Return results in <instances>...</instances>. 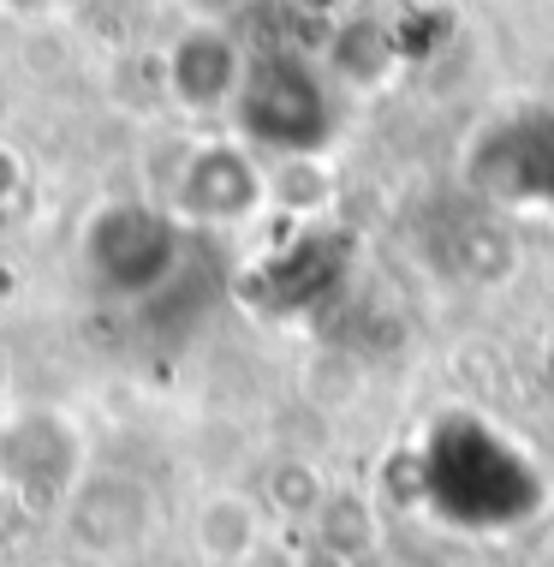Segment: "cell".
<instances>
[{
  "mask_svg": "<svg viewBox=\"0 0 554 567\" xmlns=\"http://www.w3.org/2000/svg\"><path fill=\"white\" fill-rule=\"evenodd\" d=\"M79 466H84V449H79V431L66 424V412L30 406L0 424V484L30 508L66 502V489L79 484Z\"/></svg>",
  "mask_w": 554,
  "mask_h": 567,
  "instance_id": "obj_3",
  "label": "cell"
},
{
  "mask_svg": "<svg viewBox=\"0 0 554 567\" xmlns=\"http://www.w3.org/2000/svg\"><path fill=\"white\" fill-rule=\"evenodd\" d=\"M274 496H281L286 502V508H311V502H316V489H311V472H281V478H274Z\"/></svg>",
  "mask_w": 554,
  "mask_h": 567,
  "instance_id": "obj_8",
  "label": "cell"
},
{
  "mask_svg": "<svg viewBox=\"0 0 554 567\" xmlns=\"http://www.w3.org/2000/svg\"><path fill=\"white\" fill-rule=\"evenodd\" d=\"M185 7H191L197 19H221V12H233L239 0H185Z\"/></svg>",
  "mask_w": 554,
  "mask_h": 567,
  "instance_id": "obj_10",
  "label": "cell"
},
{
  "mask_svg": "<svg viewBox=\"0 0 554 567\" xmlns=\"http://www.w3.org/2000/svg\"><path fill=\"white\" fill-rule=\"evenodd\" d=\"M257 167L239 150H197L179 174V216L185 221H239L257 204Z\"/></svg>",
  "mask_w": 554,
  "mask_h": 567,
  "instance_id": "obj_6",
  "label": "cell"
},
{
  "mask_svg": "<svg viewBox=\"0 0 554 567\" xmlns=\"http://www.w3.org/2000/svg\"><path fill=\"white\" fill-rule=\"evenodd\" d=\"M19 179H24V162H19V150H12V144H0V204H7L12 192H19Z\"/></svg>",
  "mask_w": 554,
  "mask_h": 567,
  "instance_id": "obj_9",
  "label": "cell"
},
{
  "mask_svg": "<svg viewBox=\"0 0 554 567\" xmlns=\"http://www.w3.org/2000/svg\"><path fill=\"white\" fill-rule=\"evenodd\" d=\"M179 227L174 216L149 204H107L84 227V264L102 293L114 299H149L174 281L179 269Z\"/></svg>",
  "mask_w": 554,
  "mask_h": 567,
  "instance_id": "obj_2",
  "label": "cell"
},
{
  "mask_svg": "<svg viewBox=\"0 0 554 567\" xmlns=\"http://www.w3.org/2000/svg\"><path fill=\"white\" fill-rule=\"evenodd\" d=\"M7 109H12V96H7V72H0V120H7Z\"/></svg>",
  "mask_w": 554,
  "mask_h": 567,
  "instance_id": "obj_12",
  "label": "cell"
},
{
  "mask_svg": "<svg viewBox=\"0 0 554 567\" xmlns=\"http://www.w3.org/2000/svg\"><path fill=\"white\" fill-rule=\"evenodd\" d=\"M167 84H174V96L185 109H221V102H233L239 84H244L233 37L215 30V24L185 30L174 42V54H167Z\"/></svg>",
  "mask_w": 554,
  "mask_h": 567,
  "instance_id": "obj_5",
  "label": "cell"
},
{
  "mask_svg": "<svg viewBox=\"0 0 554 567\" xmlns=\"http://www.w3.org/2000/svg\"><path fill=\"white\" fill-rule=\"evenodd\" d=\"M197 549L215 561H239V556H251V544H257V508L244 496H209L203 508H197Z\"/></svg>",
  "mask_w": 554,
  "mask_h": 567,
  "instance_id": "obj_7",
  "label": "cell"
},
{
  "mask_svg": "<svg viewBox=\"0 0 554 567\" xmlns=\"http://www.w3.org/2000/svg\"><path fill=\"white\" fill-rule=\"evenodd\" d=\"M304 567H346V561L334 556V549H322V556H311V561H304Z\"/></svg>",
  "mask_w": 554,
  "mask_h": 567,
  "instance_id": "obj_11",
  "label": "cell"
},
{
  "mask_svg": "<svg viewBox=\"0 0 554 567\" xmlns=\"http://www.w3.org/2000/svg\"><path fill=\"white\" fill-rule=\"evenodd\" d=\"M311 7H334V0H311Z\"/></svg>",
  "mask_w": 554,
  "mask_h": 567,
  "instance_id": "obj_14",
  "label": "cell"
},
{
  "mask_svg": "<svg viewBox=\"0 0 554 567\" xmlns=\"http://www.w3.org/2000/svg\"><path fill=\"white\" fill-rule=\"evenodd\" d=\"M424 489L448 519L489 526V519H519L536 502V478L519 466L513 449L483 436L477 424H448L424 454Z\"/></svg>",
  "mask_w": 554,
  "mask_h": 567,
  "instance_id": "obj_1",
  "label": "cell"
},
{
  "mask_svg": "<svg viewBox=\"0 0 554 567\" xmlns=\"http://www.w3.org/2000/svg\"><path fill=\"white\" fill-rule=\"evenodd\" d=\"M7 7H54V0H7Z\"/></svg>",
  "mask_w": 554,
  "mask_h": 567,
  "instance_id": "obj_13",
  "label": "cell"
},
{
  "mask_svg": "<svg viewBox=\"0 0 554 567\" xmlns=\"http://www.w3.org/2000/svg\"><path fill=\"white\" fill-rule=\"evenodd\" d=\"M233 102H239V126L251 132L257 144L311 150L316 137H322V126H328V102H322L316 79L292 54L251 60Z\"/></svg>",
  "mask_w": 554,
  "mask_h": 567,
  "instance_id": "obj_4",
  "label": "cell"
}]
</instances>
